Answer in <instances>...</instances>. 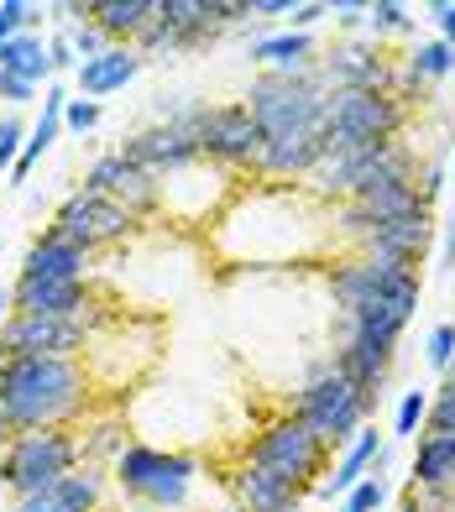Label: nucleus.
Wrapping results in <instances>:
<instances>
[{"mask_svg":"<svg viewBox=\"0 0 455 512\" xmlns=\"http://www.w3.org/2000/svg\"><path fill=\"white\" fill-rule=\"evenodd\" d=\"M89 413H95V382L84 356L0 361V445L32 429H79Z\"/></svg>","mask_w":455,"mask_h":512,"instance_id":"nucleus-1","label":"nucleus"},{"mask_svg":"<svg viewBox=\"0 0 455 512\" xmlns=\"http://www.w3.org/2000/svg\"><path fill=\"white\" fill-rule=\"evenodd\" d=\"M382 403L361 398V392L346 382V371H340L330 356H314L304 366V382L293 392V418L320 439L325 450H346L351 439L361 434L377 418Z\"/></svg>","mask_w":455,"mask_h":512,"instance_id":"nucleus-2","label":"nucleus"},{"mask_svg":"<svg viewBox=\"0 0 455 512\" xmlns=\"http://www.w3.org/2000/svg\"><path fill=\"white\" fill-rule=\"evenodd\" d=\"M325 288L335 314H398L403 324L419 314L424 304V272L419 267H398V262H372V256H335L325 267Z\"/></svg>","mask_w":455,"mask_h":512,"instance_id":"nucleus-3","label":"nucleus"},{"mask_svg":"<svg viewBox=\"0 0 455 512\" xmlns=\"http://www.w3.org/2000/svg\"><path fill=\"white\" fill-rule=\"evenodd\" d=\"M408 126V110L393 95L372 89H335L325 95V126H320V157H356L377 142H398Z\"/></svg>","mask_w":455,"mask_h":512,"instance_id":"nucleus-4","label":"nucleus"},{"mask_svg":"<svg viewBox=\"0 0 455 512\" xmlns=\"http://www.w3.org/2000/svg\"><path fill=\"white\" fill-rule=\"evenodd\" d=\"M110 481L121 486V497L168 512V507H184V502H189L194 481H199V455L131 439V445L121 450V460L110 465Z\"/></svg>","mask_w":455,"mask_h":512,"instance_id":"nucleus-5","label":"nucleus"},{"mask_svg":"<svg viewBox=\"0 0 455 512\" xmlns=\"http://www.w3.org/2000/svg\"><path fill=\"white\" fill-rule=\"evenodd\" d=\"M246 115L257 121L262 142L267 136H304L325 126V84L320 74H262L246 89Z\"/></svg>","mask_w":455,"mask_h":512,"instance_id":"nucleus-6","label":"nucleus"},{"mask_svg":"<svg viewBox=\"0 0 455 512\" xmlns=\"http://www.w3.org/2000/svg\"><path fill=\"white\" fill-rule=\"evenodd\" d=\"M84 465L79 455V429H32L16 434L6 450H0V486L21 502L58 486L63 476H74Z\"/></svg>","mask_w":455,"mask_h":512,"instance_id":"nucleus-7","label":"nucleus"},{"mask_svg":"<svg viewBox=\"0 0 455 512\" xmlns=\"http://www.w3.org/2000/svg\"><path fill=\"white\" fill-rule=\"evenodd\" d=\"M325 445L314 439L299 418L283 413V418H272V424L246 445V465H257V471L267 476H278L283 486H293V492H304V486L325 471Z\"/></svg>","mask_w":455,"mask_h":512,"instance_id":"nucleus-8","label":"nucleus"},{"mask_svg":"<svg viewBox=\"0 0 455 512\" xmlns=\"http://www.w3.org/2000/svg\"><path fill=\"white\" fill-rule=\"evenodd\" d=\"M184 126L194 136V147L204 162L215 168H257V152H262V131L257 121L246 115V105H189Z\"/></svg>","mask_w":455,"mask_h":512,"instance_id":"nucleus-9","label":"nucleus"},{"mask_svg":"<svg viewBox=\"0 0 455 512\" xmlns=\"http://www.w3.org/2000/svg\"><path fill=\"white\" fill-rule=\"evenodd\" d=\"M314 74H320L325 95H335V89H372V95L398 100V89H403V63L382 58L377 42H361V37L335 42V48L314 63Z\"/></svg>","mask_w":455,"mask_h":512,"instance_id":"nucleus-10","label":"nucleus"},{"mask_svg":"<svg viewBox=\"0 0 455 512\" xmlns=\"http://www.w3.org/2000/svg\"><path fill=\"white\" fill-rule=\"evenodd\" d=\"M136 225H142V220H131L121 204H110V199L89 194V189H74L53 209V230H58L63 241L84 246L89 256L105 251V246H121L126 236H136Z\"/></svg>","mask_w":455,"mask_h":512,"instance_id":"nucleus-11","label":"nucleus"},{"mask_svg":"<svg viewBox=\"0 0 455 512\" xmlns=\"http://www.w3.org/2000/svg\"><path fill=\"white\" fill-rule=\"evenodd\" d=\"M220 37L215 16H210V0H157V16L152 27L136 37V53L147 63L152 58H168V53H199Z\"/></svg>","mask_w":455,"mask_h":512,"instance_id":"nucleus-12","label":"nucleus"},{"mask_svg":"<svg viewBox=\"0 0 455 512\" xmlns=\"http://www.w3.org/2000/svg\"><path fill=\"white\" fill-rule=\"evenodd\" d=\"M79 189L100 194V199H110V204H121L131 220H147V215H157V209H163V189H157V178L142 173L136 162H126L121 152H105V157L89 162V173H84Z\"/></svg>","mask_w":455,"mask_h":512,"instance_id":"nucleus-13","label":"nucleus"},{"mask_svg":"<svg viewBox=\"0 0 455 512\" xmlns=\"http://www.w3.org/2000/svg\"><path fill=\"white\" fill-rule=\"evenodd\" d=\"M89 330L84 319H42V314H11L0 330V361L16 356H84Z\"/></svg>","mask_w":455,"mask_h":512,"instance_id":"nucleus-14","label":"nucleus"},{"mask_svg":"<svg viewBox=\"0 0 455 512\" xmlns=\"http://www.w3.org/2000/svg\"><path fill=\"white\" fill-rule=\"evenodd\" d=\"M89 267H95V256H89L84 246H74V241H63L58 230L48 225L27 246L16 277H27V283H89Z\"/></svg>","mask_w":455,"mask_h":512,"instance_id":"nucleus-15","label":"nucleus"},{"mask_svg":"<svg viewBox=\"0 0 455 512\" xmlns=\"http://www.w3.org/2000/svg\"><path fill=\"white\" fill-rule=\"evenodd\" d=\"M429 246H435V215H408V220H377V230L361 241L356 256L372 262H398V267H419Z\"/></svg>","mask_w":455,"mask_h":512,"instance_id":"nucleus-16","label":"nucleus"},{"mask_svg":"<svg viewBox=\"0 0 455 512\" xmlns=\"http://www.w3.org/2000/svg\"><path fill=\"white\" fill-rule=\"evenodd\" d=\"M105 486H110V471H105V465H79L74 476H63L58 486H48V492L21 497L11 512H100Z\"/></svg>","mask_w":455,"mask_h":512,"instance_id":"nucleus-17","label":"nucleus"},{"mask_svg":"<svg viewBox=\"0 0 455 512\" xmlns=\"http://www.w3.org/2000/svg\"><path fill=\"white\" fill-rule=\"evenodd\" d=\"M89 304H95V288H89V283H27V277H16V283H11V314L79 319Z\"/></svg>","mask_w":455,"mask_h":512,"instance_id":"nucleus-18","label":"nucleus"},{"mask_svg":"<svg viewBox=\"0 0 455 512\" xmlns=\"http://www.w3.org/2000/svg\"><path fill=\"white\" fill-rule=\"evenodd\" d=\"M382 445H388V439L377 434V424H367V429H361L346 450L335 455V471H330L320 486H314V497H325V502H346V497L356 492V486L367 481V471H372V455H377Z\"/></svg>","mask_w":455,"mask_h":512,"instance_id":"nucleus-19","label":"nucleus"},{"mask_svg":"<svg viewBox=\"0 0 455 512\" xmlns=\"http://www.w3.org/2000/svg\"><path fill=\"white\" fill-rule=\"evenodd\" d=\"M314 162H320V131H304V136H267L252 173L304 183V178L314 173Z\"/></svg>","mask_w":455,"mask_h":512,"instance_id":"nucleus-20","label":"nucleus"},{"mask_svg":"<svg viewBox=\"0 0 455 512\" xmlns=\"http://www.w3.org/2000/svg\"><path fill=\"white\" fill-rule=\"evenodd\" d=\"M147 68V58L136 53V48H105L95 63H84L74 84H79V100H105V95H116V89H126L136 74Z\"/></svg>","mask_w":455,"mask_h":512,"instance_id":"nucleus-21","label":"nucleus"},{"mask_svg":"<svg viewBox=\"0 0 455 512\" xmlns=\"http://www.w3.org/2000/svg\"><path fill=\"white\" fill-rule=\"evenodd\" d=\"M231 497H236L241 512H299L304 507V492H293V486L257 471V465H241L231 476Z\"/></svg>","mask_w":455,"mask_h":512,"instance_id":"nucleus-22","label":"nucleus"},{"mask_svg":"<svg viewBox=\"0 0 455 512\" xmlns=\"http://www.w3.org/2000/svg\"><path fill=\"white\" fill-rule=\"evenodd\" d=\"M152 16L157 0H95V11H89V21L105 32L110 48H136V37L152 27Z\"/></svg>","mask_w":455,"mask_h":512,"instance_id":"nucleus-23","label":"nucleus"},{"mask_svg":"<svg viewBox=\"0 0 455 512\" xmlns=\"http://www.w3.org/2000/svg\"><path fill=\"white\" fill-rule=\"evenodd\" d=\"M246 58L262 63L267 74H309L314 68V37H304V32H262V37H252Z\"/></svg>","mask_w":455,"mask_h":512,"instance_id":"nucleus-24","label":"nucleus"},{"mask_svg":"<svg viewBox=\"0 0 455 512\" xmlns=\"http://www.w3.org/2000/svg\"><path fill=\"white\" fill-rule=\"evenodd\" d=\"M408 486L419 492H440V486H455V434H424L414 450V471H408Z\"/></svg>","mask_w":455,"mask_h":512,"instance_id":"nucleus-25","label":"nucleus"},{"mask_svg":"<svg viewBox=\"0 0 455 512\" xmlns=\"http://www.w3.org/2000/svg\"><path fill=\"white\" fill-rule=\"evenodd\" d=\"M0 74H16V79H27V84H53V58H48V37L42 32H21L11 37L6 48H0Z\"/></svg>","mask_w":455,"mask_h":512,"instance_id":"nucleus-26","label":"nucleus"},{"mask_svg":"<svg viewBox=\"0 0 455 512\" xmlns=\"http://www.w3.org/2000/svg\"><path fill=\"white\" fill-rule=\"evenodd\" d=\"M126 445H131V439H126V418H121L116 408L100 413V418H84V429H79V455H84V465H116Z\"/></svg>","mask_w":455,"mask_h":512,"instance_id":"nucleus-27","label":"nucleus"},{"mask_svg":"<svg viewBox=\"0 0 455 512\" xmlns=\"http://www.w3.org/2000/svg\"><path fill=\"white\" fill-rule=\"evenodd\" d=\"M403 79L408 84H435V79H455V48L450 42H440V37H429V42H419L414 53L403 58Z\"/></svg>","mask_w":455,"mask_h":512,"instance_id":"nucleus-28","label":"nucleus"},{"mask_svg":"<svg viewBox=\"0 0 455 512\" xmlns=\"http://www.w3.org/2000/svg\"><path fill=\"white\" fill-rule=\"evenodd\" d=\"M367 32L382 42V37H408L414 32V11L403 0H372L367 6Z\"/></svg>","mask_w":455,"mask_h":512,"instance_id":"nucleus-29","label":"nucleus"},{"mask_svg":"<svg viewBox=\"0 0 455 512\" xmlns=\"http://www.w3.org/2000/svg\"><path fill=\"white\" fill-rule=\"evenodd\" d=\"M48 16V6H32V0H0V48L21 32H37V21Z\"/></svg>","mask_w":455,"mask_h":512,"instance_id":"nucleus-30","label":"nucleus"},{"mask_svg":"<svg viewBox=\"0 0 455 512\" xmlns=\"http://www.w3.org/2000/svg\"><path fill=\"white\" fill-rule=\"evenodd\" d=\"M424 413H429V392H424V387L403 392V398H398V413H393V439H419Z\"/></svg>","mask_w":455,"mask_h":512,"instance_id":"nucleus-31","label":"nucleus"},{"mask_svg":"<svg viewBox=\"0 0 455 512\" xmlns=\"http://www.w3.org/2000/svg\"><path fill=\"white\" fill-rule=\"evenodd\" d=\"M27 121H21L16 110H6L0 115V173H11L16 168V157H21V147H27Z\"/></svg>","mask_w":455,"mask_h":512,"instance_id":"nucleus-32","label":"nucleus"},{"mask_svg":"<svg viewBox=\"0 0 455 512\" xmlns=\"http://www.w3.org/2000/svg\"><path fill=\"white\" fill-rule=\"evenodd\" d=\"M424 361H429V371H440V377L450 371V361H455V324L450 319L424 335Z\"/></svg>","mask_w":455,"mask_h":512,"instance_id":"nucleus-33","label":"nucleus"},{"mask_svg":"<svg viewBox=\"0 0 455 512\" xmlns=\"http://www.w3.org/2000/svg\"><path fill=\"white\" fill-rule=\"evenodd\" d=\"M63 37H68V48H74V58H79V68L84 63H95L110 42H105V32L95 27V21H79V27H63Z\"/></svg>","mask_w":455,"mask_h":512,"instance_id":"nucleus-34","label":"nucleus"},{"mask_svg":"<svg viewBox=\"0 0 455 512\" xmlns=\"http://www.w3.org/2000/svg\"><path fill=\"white\" fill-rule=\"evenodd\" d=\"M388 497H393V486L382 481V476H367L346 502H340V512H382V507H388Z\"/></svg>","mask_w":455,"mask_h":512,"instance_id":"nucleus-35","label":"nucleus"},{"mask_svg":"<svg viewBox=\"0 0 455 512\" xmlns=\"http://www.w3.org/2000/svg\"><path fill=\"white\" fill-rule=\"evenodd\" d=\"M100 100H79V95H68V110H63V126L68 131H79V136H89V131H95L100 126Z\"/></svg>","mask_w":455,"mask_h":512,"instance_id":"nucleus-36","label":"nucleus"},{"mask_svg":"<svg viewBox=\"0 0 455 512\" xmlns=\"http://www.w3.org/2000/svg\"><path fill=\"white\" fill-rule=\"evenodd\" d=\"M320 21H330V6H325V0H299V6H293L288 11V32H314V27H320Z\"/></svg>","mask_w":455,"mask_h":512,"instance_id":"nucleus-37","label":"nucleus"},{"mask_svg":"<svg viewBox=\"0 0 455 512\" xmlns=\"http://www.w3.org/2000/svg\"><path fill=\"white\" fill-rule=\"evenodd\" d=\"M330 21H335V32H361L367 27V0H335L330 6Z\"/></svg>","mask_w":455,"mask_h":512,"instance_id":"nucleus-38","label":"nucleus"},{"mask_svg":"<svg viewBox=\"0 0 455 512\" xmlns=\"http://www.w3.org/2000/svg\"><path fill=\"white\" fill-rule=\"evenodd\" d=\"M42 95L37 84H27V79H16V74H0V100H6L11 110H21V105H32Z\"/></svg>","mask_w":455,"mask_h":512,"instance_id":"nucleus-39","label":"nucleus"},{"mask_svg":"<svg viewBox=\"0 0 455 512\" xmlns=\"http://www.w3.org/2000/svg\"><path fill=\"white\" fill-rule=\"evenodd\" d=\"M48 58H53V74H79V58H74V48H68L63 32L48 37Z\"/></svg>","mask_w":455,"mask_h":512,"instance_id":"nucleus-40","label":"nucleus"},{"mask_svg":"<svg viewBox=\"0 0 455 512\" xmlns=\"http://www.w3.org/2000/svg\"><path fill=\"white\" fill-rule=\"evenodd\" d=\"M445 183H450L445 162H429V168H424V178H419V194H424V204H429V209H435V199L445 194Z\"/></svg>","mask_w":455,"mask_h":512,"instance_id":"nucleus-41","label":"nucleus"},{"mask_svg":"<svg viewBox=\"0 0 455 512\" xmlns=\"http://www.w3.org/2000/svg\"><path fill=\"white\" fill-rule=\"evenodd\" d=\"M429 21L440 27V42L455 48V0H435V6H429Z\"/></svg>","mask_w":455,"mask_h":512,"instance_id":"nucleus-42","label":"nucleus"},{"mask_svg":"<svg viewBox=\"0 0 455 512\" xmlns=\"http://www.w3.org/2000/svg\"><path fill=\"white\" fill-rule=\"evenodd\" d=\"M293 0H252V21H288Z\"/></svg>","mask_w":455,"mask_h":512,"instance_id":"nucleus-43","label":"nucleus"},{"mask_svg":"<svg viewBox=\"0 0 455 512\" xmlns=\"http://www.w3.org/2000/svg\"><path fill=\"white\" fill-rule=\"evenodd\" d=\"M435 277H455V215H450V225H445V246H440Z\"/></svg>","mask_w":455,"mask_h":512,"instance_id":"nucleus-44","label":"nucleus"},{"mask_svg":"<svg viewBox=\"0 0 455 512\" xmlns=\"http://www.w3.org/2000/svg\"><path fill=\"white\" fill-rule=\"evenodd\" d=\"M450 183H455V157H450Z\"/></svg>","mask_w":455,"mask_h":512,"instance_id":"nucleus-45","label":"nucleus"},{"mask_svg":"<svg viewBox=\"0 0 455 512\" xmlns=\"http://www.w3.org/2000/svg\"><path fill=\"white\" fill-rule=\"evenodd\" d=\"M225 512H241V507H225Z\"/></svg>","mask_w":455,"mask_h":512,"instance_id":"nucleus-46","label":"nucleus"}]
</instances>
